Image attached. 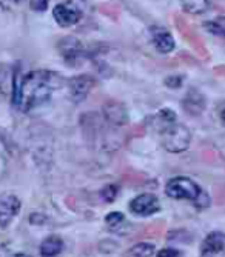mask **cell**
<instances>
[{
    "label": "cell",
    "instance_id": "16",
    "mask_svg": "<svg viewBox=\"0 0 225 257\" xmlns=\"http://www.w3.org/2000/svg\"><path fill=\"white\" fill-rule=\"evenodd\" d=\"M205 28H207L211 34L225 39V16H219V17H214L213 20L207 22V23H205Z\"/></svg>",
    "mask_w": 225,
    "mask_h": 257
},
{
    "label": "cell",
    "instance_id": "22",
    "mask_svg": "<svg viewBox=\"0 0 225 257\" xmlns=\"http://www.w3.org/2000/svg\"><path fill=\"white\" fill-rule=\"evenodd\" d=\"M182 82H184V77H181V76H171V77L165 79V85L168 88H181Z\"/></svg>",
    "mask_w": 225,
    "mask_h": 257
},
{
    "label": "cell",
    "instance_id": "19",
    "mask_svg": "<svg viewBox=\"0 0 225 257\" xmlns=\"http://www.w3.org/2000/svg\"><path fill=\"white\" fill-rule=\"evenodd\" d=\"M116 196H118V186L116 185H108L100 191V197L105 202H113L116 199Z\"/></svg>",
    "mask_w": 225,
    "mask_h": 257
},
{
    "label": "cell",
    "instance_id": "15",
    "mask_svg": "<svg viewBox=\"0 0 225 257\" xmlns=\"http://www.w3.org/2000/svg\"><path fill=\"white\" fill-rule=\"evenodd\" d=\"M182 10L188 14H202L210 7V0H181Z\"/></svg>",
    "mask_w": 225,
    "mask_h": 257
},
{
    "label": "cell",
    "instance_id": "7",
    "mask_svg": "<svg viewBox=\"0 0 225 257\" xmlns=\"http://www.w3.org/2000/svg\"><path fill=\"white\" fill-rule=\"evenodd\" d=\"M59 53L62 54V57L66 63L73 66V65H76V62H79L82 59V56L85 54V50L77 39L65 37L59 43Z\"/></svg>",
    "mask_w": 225,
    "mask_h": 257
},
{
    "label": "cell",
    "instance_id": "20",
    "mask_svg": "<svg viewBox=\"0 0 225 257\" xmlns=\"http://www.w3.org/2000/svg\"><path fill=\"white\" fill-rule=\"evenodd\" d=\"M50 0H30V8L36 13H45L48 10Z\"/></svg>",
    "mask_w": 225,
    "mask_h": 257
},
{
    "label": "cell",
    "instance_id": "11",
    "mask_svg": "<svg viewBox=\"0 0 225 257\" xmlns=\"http://www.w3.org/2000/svg\"><path fill=\"white\" fill-rule=\"evenodd\" d=\"M205 106H207V100H205L204 94L194 88L187 92L182 100V108L191 115H199L205 109Z\"/></svg>",
    "mask_w": 225,
    "mask_h": 257
},
{
    "label": "cell",
    "instance_id": "6",
    "mask_svg": "<svg viewBox=\"0 0 225 257\" xmlns=\"http://www.w3.org/2000/svg\"><path fill=\"white\" fill-rule=\"evenodd\" d=\"M200 257H225V234L220 231H211L202 242Z\"/></svg>",
    "mask_w": 225,
    "mask_h": 257
},
{
    "label": "cell",
    "instance_id": "8",
    "mask_svg": "<svg viewBox=\"0 0 225 257\" xmlns=\"http://www.w3.org/2000/svg\"><path fill=\"white\" fill-rule=\"evenodd\" d=\"M53 16H54V20L63 28L73 27L80 20V11L74 7H71L70 4L56 5L53 10Z\"/></svg>",
    "mask_w": 225,
    "mask_h": 257
},
{
    "label": "cell",
    "instance_id": "18",
    "mask_svg": "<svg viewBox=\"0 0 225 257\" xmlns=\"http://www.w3.org/2000/svg\"><path fill=\"white\" fill-rule=\"evenodd\" d=\"M124 220H125V216H124L122 213H118V211L109 213V214L105 216V222H106V225H108L109 228H116V226L122 225Z\"/></svg>",
    "mask_w": 225,
    "mask_h": 257
},
{
    "label": "cell",
    "instance_id": "24",
    "mask_svg": "<svg viewBox=\"0 0 225 257\" xmlns=\"http://www.w3.org/2000/svg\"><path fill=\"white\" fill-rule=\"evenodd\" d=\"M219 117H220V120L225 123V105L220 108V111H219Z\"/></svg>",
    "mask_w": 225,
    "mask_h": 257
},
{
    "label": "cell",
    "instance_id": "5",
    "mask_svg": "<svg viewBox=\"0 0 225 257\" xmlns=\"http://www.w3.org/2000/svg\"><path fill=\"white\" fill-rule=\"evenodd\" d=\"M130 209H131V213H134V214L147 217V216L156 214L157 211H159L161 203H159V199H157L154 194L145 193V194L134 197L130 202Z\"/></svg>",
    "mask_w": 225,
    "mask_h": 257
},
{
    "label": "cell",
    "instance_id": "25",
    "mask_svg": "<svg viewBox=\"0 0 225 257\" xmlns=\"http://www.w3.org/2000/svg\"><path fill=\"white\" fill-rule=\"evenodd\" d=\"M10 257H31V255H28V254H24V252H17V254H13V255H10Z\"/></svg>",
    "mask_w": 225,
    "mask_h": 257
},
{
    "label": "cell",
    "instance_id": "2",
    "mask_svg": "<svg viewBox=\"0 0 225 257\" xmlns=\"http://www.w3.org/2000/svg\"><path fill=\"white\" fill-rule=\"evenodd\" d=\"M162 139V145L170 153H182L188 150L191 142V133L187 126L174 122L159 133Z\"/></svg>",
    "mask_w": 225,
    "mask_h": 257
},
{
    "label": "cell",
    "instance_id": "14",
    "mask_svg": "<svg viewBox=\"0 0 225 257\" xmlns=\"http://www.w3.org/2000/svg\"><path fill=\"white\" fill-rule=\"evenodd\" d=\"M177 120V117H176V114H174V111H171V109H168V108H164V109H161L159 112H157L154 117H153V126L156 128V131H164L167 126H170V125H173L174 122Z\"/></svg>",
    "mask_w": 225,
    "mask_h": 257
},
{
    "label": "cell",
    "instance_id": "1",
    "mask_svg": "<svg viewBox=\"0 0 225 257\" xmlns=\"http://www.w3.org/2000/svg\"><path fill=\"white\" fill-rule=\"evenodd\" d=\"M62 85V77L53 71H31L25 76H14L13 102L22 111H31L48 102L53 91Z\"/></svg>",
    "mask_w": 225,
    "mask_h": 257
},
{
    "label": "cell",
    "instance_id": "13",
    "mask_svg": "<svg viewBox=\"0 0 225 257\" xmlns=\"http://www.w3.org/2000/svg\"><path fill=\"white\" fill-rule=\"evenodd\" d=\"M62 249H63L62 239L57 236H50L40 245V255L42 257H56L62 252Z\"/></svg>",
    "mask_w": 225,
    "mask_h": 257
},
{
    "label": "cell",
    "instance_id": "4",
    "mask_svg": "<svg viewBox=\"0 0 225 257\" xmlns=\"http://www.w3.org/2000/svg\"><path fill=\"white\" fill-rule=\"evenodd\" d=\"M20 211V199L14 193H0V228H7Z\"/></svg>",
    "mask_w": 225,
    "mask_h": 257
},
{
    "label": "cell",
    "instance_id": "12",
    "mask_svg": "<svg viewBox=\"0 0 225 257\" xmlns=\"http://www.w3.org/2000/svg\"><path fill=\"white\" fill-rule=\"evenodd\" d=\"M153 45L154 48L162 53V54H168L174 50V39L168 31H157L153 34Z\"/></svg>",
    "mask_w": 225,
    "mask_h": 257
},
{
    "label": "cell",
    "instance_id": "21",
    "mask_svg": "<svg viewBox=\"0 0 225 257\" xmlns=\"http://www.w3.org/2000/svg\"><path fill=\"white\" fill-rule=\"evenodd\" d=\"M22 4V0H0V8L5 11H16Z\"/></svg>",
    "mask_w": 225,
    "mask_h": 257
},
{
    "label": "cell",
    "instance_id": "3",
    "mask_svg": "<svg viewBox=\"0 0 225 257\" xmlns=\"http://www.w3.org/2000/svg\"><path fill=\"white\" fill-rule=\"evenodd\" d=\"M200 188L196 182L188 177H174L168 180L165 186V193L168 197L176 200H196L200 194Z\"/></svg>",
    "mask_w": 225,
    "mask_h": 257
},
{
    "label": "cell",
    "instance_id": "17",
    "mask_svg": "<svg viewBox=\"0 0 225 257\" xmlns=\"http://www.w3.org/2000/svg\"><path fill=\"white\" fill-rule=\"evenodd\" d=\"M128 254L131 257H151L154 254V245L153 243H147V242H141L138 245H134Z\"/></svg>",
    "mask_w": 225,
    "mask_h": 257
},
{
    "label": "cell",
    "instance_id": "10",
    "mask_svg": "<svg viewBox=\"0 0 225 257\" xmlns=\"http://www.w3.org/2000/svg\"><path fill=\"white\" fill-rule=\"evenodd\" d=\"M103 115L106 122L113 123V125H127L128 123V112L127 108L119 103V102H106L103 105Z\"/></svg>",
    "mask_w": 225,
    "mask_h": 257
},
{
    "label": "cell",
    "instance_id": "9",
    "mask_svg": "<svg viewBox=\"0 0 225 257\" xmlns=\"http://www.w3.org/2000/svg\"><path fill=\"white\" fill-rule=\"evenodd\" d=\"M96 80L91 76H77L70 80V94L71 99L76 103H80L86 96L89 94V91L93 89Z\"/></svg>",
    "mask_w": 225,
    "mask_h": 257
},
{
    "label": "cell",
    "instance_id": "23",
    "mask_svg": "<svg viewBox=\"0 0 225 257\" xmlns=\"http://www.w3.org/2000/svg\"><path fill=\"white\" fill-rule=\"evenodd\" d=\"M157 257H179V251L174 248H164L157 252Z\"/></svg>",
    "mask_w": 225,
    "mask_h": 257
}]
</instances>
